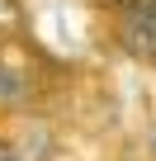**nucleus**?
<instances>
[{"label":"nucleus","mask_w":156,"mask_h":161,"mask_svg":"<svg viewBox=\"0 0 156 161\" xmlns=\"http://www.w3.org/2000/svg\"><path fill=\"white\" fill-rule=\"evenodd\" d=\"M19 100H29V80L19 71H10V66H0V109H10Z\"/></svg>","instance_id":"obj_2"},{"label":"nucleus","mask_w":156,"mask_h":161,"mask_svg":"<svg viewBox=\"0 0 156 161\" xmlns=\"http://www.w3.org/2000/svg\"><path fill=\"white\" fill-rule=\"evenodd\" d=\"M19 24H24L19 0H0V33H10V29H19Z\"/></svg>","instance_id":"obj_3"},{"label":"nucleus","mask_w":156,"mask_h":161,"mask_svg":"<svg viewBox=\"0 0 156 161\" xmlns=\"http://www.w3.org/2000/svg\"><path fill=\"white\" fill-rule=\"evenodd\" d=\"M118 47L147 66H156V0H118Z\"/></svg>","instance_id":"obj_1"},{"label":"nucleus","mask_w":156,"mask_h":161,"mask_svg":"<svg viewBox=\"0 0 156 161\" xmlns=\"http://www.w3.org/2000/svg\"><path fill=\"white\" fill-rule=\"evenodd\" d=\"M0 161H19V156L10 152V142H0Z\"/></svg>","instance_id":"obj_4"}]
</instances>
